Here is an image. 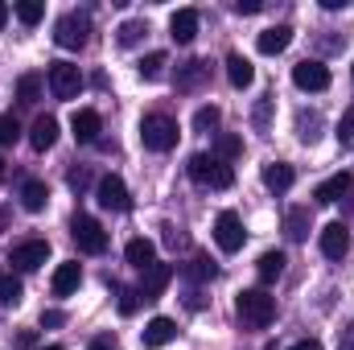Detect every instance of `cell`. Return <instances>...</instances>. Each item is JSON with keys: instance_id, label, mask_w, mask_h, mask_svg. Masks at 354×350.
Returning <instances> with one entry per match:
<instances>
[{"instance_id": "cell-50", "label": "cell", "mask_w": 354, "mask_h": 350, "mask_svg": "<svg viewBox=\"0 0 354 350\" xmlns=\"http://www.w3.org/2000/svg\"><path fill=\"white\" fill-rule=\"evenodd\" d=\"M41 350H62V347H41Z\"/></svg>"}, {"instance_id": "cell-17", "label": "cell", "mask_w": 354, "mask_h": 350, "mask_svg": "<svg viewBox=\"0 0 354 350\" xmlns=\"http://www.w3.org/2000/svg\"><path fill=\"white\" fill-rule=\"evenodd\" d=\"M54 140H58V120L54 116H37L33 128H29V145L37 153H46V149H54Z\"/></svg>"}, {"instance_id": "cell-41", "label": "cell", "mask_w": 354, "mask_h": 350, "mask_svg": "<svg viewBox=\"0 0 354 350\" xmlns=\"http://www.w3.org/2000/svg\"><path fill=\"white\" fill-rule=\"evenodd\" d=\"M62 322H66L62 309H46V313H41V326H62Z\"/></svg>"}, {"instance_id": "cell-26", "label": "cell", "mask_w": 354, "mask_h": 350, "mask_svg": "<svg viewBox=\"0 0 354 350\" xmlns=\"http://www.w3.org/2000/svg\"><path fill=\"white\" fill-rule=\"evenodd\" d=\"M206 75H210V66H206L202 58H194V62H185V66H181V75H177V87H181V91H194L202 79H206Z\"/></svg>"}, {"instance_id": "cell-34", "label": "cell", "mask_w": 354, "mask_h": 350, "mask_svg": "<svg viewBox=\"0 0 354 350\" xmlns=\"http://www.w3.org/2000/svg\"><path fill=\"white\" fill-rule=\"evenodd\" d=\"M41 17H46L41 0H21V4H17V21H21V25H37Z\"/></svg>"}, {"instance_id": "cell-16", "label": "cell", "mask_w": 354, "mask_h": 350, "mask_svg": "<svg viewBox=\"0 0 354 350\" xmlns=\"http://www.w3.org/2000/svg\"><path fill=\"white\" fill-rule=\"evenodd\" d=\"M169 37L181 42V46H189L198 37V8H177L169 17Z\"/></svg>"}, {"instance_id": "cell-39", "label": "cell", "mask_w": 354, "mask_h": 350, "mask_svg": "<svg viewBox=\"0 0 354 350\" xmlns=\"http://www.w3.org/2000/svg\"><path fill=\"white\" fill-rule=\"evenodd\" d=\"M260 8H264V0H235V12H243V17H252Z\"/></svg>"}, {"instance_id": "cell-43", "label": "cell", "mask_w": 354, "mask_h": 350, "mask_svg": "<svg viewBox=\"0 0 354 350\" xmlns=\"http://www.w3.org/2000/svg\"><path fill=\"white\" fill-rule=\"evenodd\" d=\"M87 350H115V338H111V334H103V338H95Z\"/></svg>"}, {"instance_id": "cell-14", "label": "cell", "mask_w": 354, "mask_h": 350, "mask_svg": "<svg viewBox=\"0 0 354 350\" xmlns=\"http://www.w3.org/2000/svg\"><path fill=\"white\" fill-rule=\"evenodd\" d=\"M351 252V231L342 227V223H330V227H322V256H330V260H342Z\"/></svg>"}, {"instance_id": "cell-23", "label": "cell", "mask_w": 354, "mask_h": 350, "mask_svg": "<svg viewBox=\"0 0 354 350\" xmlns=\"http://www.w3.org/2000/svg\"><path fill=\"white\" fill-rule=\"evenodd\" d=\"M284 235H288L292 243H301V239L309 235V206H292V210H284Z\"/></svg>"}, {"instance_id": "cell-27", "label": "cell", "mask_w": 354, "mask_h": 350, "mask_svg": "<svg viewBox=\"0 0 354 350\" xmlns=\"http://www.w3.org/2000/svg\"><path fill=\"white\" fill-rule=\"evenodd\" d=\"M243 153V136H235V132H223L218 140H214V153L210 157H218V161H235Z\"/></svg>"}, {"instance_id": "cell-12", "label": "cell", "mask_w": 354, "mask_h": 350, "mask_svg": "<svg viewBox=\"0 0 354 350\" xmlns=\"http://www.w3.org/2000/svg\"><path fill=\"white\" fill-rule=\"evenodd\" d=\"M169 280H174V264H153V268L145 272V280H140L136 293H140L145 301H157V297L169 288Z\"/></svg>"}, {"instance_id": "cell-18", "label": "cell", "mask_w": 354, "mask_h": 350, "mask_svg": "<svg viewBox=\"0 0 354 350\" xmlns=\"http://www.w3.org/2000/svg\"><path fill=\"white\" fill-rule=\"evenodd\" d=\"M79 284H83V268H79V260L58 264V272H54V297H71Z\"/></svg>"}, {"instance_id": "cell-42", "label": "cell", "mask_w": 354, "mask_h": 350, "mask_svg": "<svg viewBox=\"0 0 354 350\" xmlns=\"http://www.w3.org/2000/svg\"><path fill=\"white\" fill-rule=\"evenodd\" d=\"M338 350H354V322L342 330V338H338Z\"/></svg>"}, {"instance_id": "cell-30", "label": "cell", "mask_w": 354, "mask_h": 350, "mask_svg": "<svg viewBox=\"0 0 354 350\" xmlns=\"http://www.w3.org/2000/svg\"><path fill=\"white\" fill-rule=\"evenodd\" d=\"M17 99L21 103H37L41 99V75H21L17 79Z\"/></svg>"}, {"instance_id": "cell-2", "label": "cell", "mask_w": 354, "mask_h": 350, "mask_svg": "<svg viewBox=\"0 0 354 350\" xmlns=\"http://www.w3.org/2000/svg\"><path fill=\"white\" fill-rule=\"evenodd\" d=\"M235 313H239V322L248 330H264V326H272V317H276V297L264 293V288H243L235 297Z\"/></svg>"}, {"instance_id": "cell-11", "label": "cell", "mask_w": 354, "mask_h": 350, "mask_svg": "<svg viewBox=\"0 0 354 350\" xmlns=\"http://www.w3.org/2000/svg\"><path fill=\"white\" fill-rule=\"evenodd\" d=\"M71 132H75V140L95 145V140H99V132H103V116H99L95 107H79V111H75V120H71Z\"/></svg>"}, {"instance_id": "cell-32", "label": "cell", "mask_w": 354, "mask_h": 350, "mask_svg": "<svg viewBox=\"0 0 354 350\" xmlns=\"http://www.w3.org/2000/svg\"><path fill=\"white\" fill-rule=\"evenodd\" d=\"M218 120H223V111H218L214 103H206V107H198V111H194V128H198V132L218 128Z\"/></svg>"}, {"instance_id": "cell-28", "label": "cell", "mask_w": 354, "mask_h": 350, "mask_svg": "<svg viewBox=\"0 0 354 350\" xmlns=\"http://www.w3.org/2000/svg\"><path fill=\"white\" fill-rule=\"evenodd\" d=\"M165 66H169V58H165L161 50H153V54H145V58H140V66H136V71H140V79H149V83H153V79H161V75H165Z\"/></svg>"}, {"instance_id": "cell-25", "label": "cell", "mask_w": 354, "mask_h": 350, "mask_svg": "<svg viewBox=\"0 0 354 350\" xmlns=\"http://www.w3.org/2000/svg\"><path fill=\"white\" fill-rule=\"evenodd\" d=\"M284 252H264V256H260V260H256V272H260V280H264V284H272V280H280V276H284Z\"/></svg>"}, {"instance_id": "cell-29", "label": "cell", "mask_w": 354, "mask_h": 350, "mask_svg": "<svg viewBox=\"0 0 354 350\" xmlns=\"http://www.w3.org/2000/svg\"><path fill=\"white\" fill-rule=\"evenodd\" d=\"M21 297H25V288H21V280L12 276V272H0V305H21Z\"/></svg>"}, {"instance_id": "cell-6", "label": "cell", "mask_w": 354, "mask_h": 350, "mask_svg": "<svg viewBox=\"0 0 354 350\" xmlns=\"http://www.w3.org/2000/svg\"><path fill=\"white\" fill-rule=\"evenodd\" d=\"M243 239H248V231H243V219L235 214V210H223L218 219H214V243L231 256V252H239L243 248Z\"/></svg>"}, {"instance_id": "cell-46", "label": "cell", "mask_w": 354, "mask_h": 350, "mask_svg": "<svg viewBox=\"0 0 354 350\" xmlns=\"http://www.w3.org/2000/svg\"><path fill=\"white\" fill-rule=\"evenodd\" d=\"M256 124H260V128H264V124H268V99H264V103H260V107H256Z\"/></svg>"}, {"instance_id": "cell-15", "label": "cell", "mask_w": 354, "mask_h": 350, "mask_svg": "<svg viewBox=\"0 0 354 350\" xmlns=\"http://www.w3.org/2000/svg\"><path fill=\"white\" fill-rule=\"evenodd\" d=\"M351 185H354V177L342 169V174H334V177H326L317 190H313V202H322V206H334L338 198H346L351 194Z\"/></svg>"}, {"instance_id": "cell-38", "label": "cell", "mask_w": 354, "mask_h": 350, "mask_svg": "<svg viewBox=\"0 0 354 350\" xmlns=\"http://www.w3.org/2000/svg\"><path fill=\"white\" fill-rule=\"evenodd\" d=\"M338 140H342V145H351L354 140V107H346L342 120H338Z\"/></svg>"}, {"instance_id": "cell-13", "label": "cell", "mask_w": 354, "mask_h": 350, "mask_svg": "<svg viewBox=\"0 0 354 350\" xmlns=\"http://www.w3.org/2000/svg\"><path fill=\"white\" fill-rule=\"evenodd\" d=\"M174 338H177V322L174 317H153V322L145 326V334H140L145 350H161V347H169Z\"/></svg>"}, {"instance_id": "cell-4", "label": "cell", "mask_w": 354, "mask_h": 350, "mask_svg": "<svg viewBox=\"0 0 354 350\" xmlns=\"http://www.w3.org/2000/svg\"><path fill=\"white\" fill-rule=\"evenodd\" d=\"M71 239H75L79 252H87V256H103V252H107V231H103L91 214H75V219H71Z\"/></svg>"}, {"instance_id": "cell-49", "label": "cell", "mask_w": 354, "mask_h": 350, "mask_svg": "<svg viewBox=\"0 0 354 350\" xmlns=\"http://www.w3.org/2000/svg\"><path fill=\"white\" fill-rule=\"evenodd\" d=\"M0 181H4V161H0Z\"/></svg>"}, {"instance_id": "cell-19", "label": "cell", "mask_w": 354, "mask_h": 350, "mask_svg": "<svg viewBox=\"0 0 354 350\" xmlns=\"http://www.w3.org/2000/svg\"><path fill=\"white\" fill-rule=\"evenodd\" d=\"M288 42H292V29H288V25H272V29H264V33L256 37L260 54H284Z\"/></svg>"}, {"instance_id": "cell-1", "label": "cell", "mask_w": 354, "mask_h": 350, "mask_svg": "<svg viewBox=\"0 0 354 350\" xmlns=\"http://www.w3.org/2000/svg\"><path fill=\"white\" fill-rule=\"evenodd\" d=\"M185 174H189L194 185H202V190H231L235 185V169L227 161L210 157V153H194L189 165H185Z\"/></svg>"}, {"instance_id": "cell-7", "label": "cell", "mask_w": 354, "mask_h": 350, "mask_svg": "<svg viewBox=\"0 0 354 350\" xmlns=\"http://www.w3.org/2000/svg\"><path fill=\"white\" fill-rule=\"evenodd\" d=\"M50 91L54 99H75L83 91V75L75 62H50Z\"/></svg>"}, {"instance_id": "cell-21", "label": "cell", "mask_w": 354, "mask_h": 350, "mask_svg": "<svg viewBox=\"0 0 354 350\" xmlns=\"http://www.w3.org/2000/svg\"><path fill=\"white\" fill-rule=\"evenodd\" d=\"M46 202H50V190H46V181L29 177V181L21 185V206H25L29 214H37V210H46Z\"/></svg>"}, {"instance_id": "cell-48", "label": "cell", "mask_w": 354, "mask_h": 350, "mask_svg": "<svg viewBox=\"0 0 354 350\" xmlns=\"http://www.w3.org/2000/svg\"><path fill=\"white\" fill-rule=\"evenodd\" d=\"M4 21H8V4H0V29H4Z\"/></svg>"}, {"instance_id": "cell-36", "label": "cell", "mask_w": 354, "mask_h": 350, "mask_svg": "<svg viewBox=\"0 0 354 350\" xmlns=\"http://www.w3.org/2000/svg\"><path fill=\"white\" fill-rule=\"evenodd\" d=\"M115 293H120V313H124V317H132V313H136V305H140V293H136V288H115Z\"/></svg>"}, {"instance_id": "cell-31", "label": "cell", "mask_w": 354, "mask_h": 350, "mask_svg": "<svg viewBox=\"0 0 354 350\" xmlns=\"http://www.w3.org/2000/svg\"><path fill=\"white\" fill-rule=\"evenodd\" d=\"M185 276H189V280H214V276H218V268L206 260V256H194V260L185 264Z\"/></svg>"}, {"instance_id": "cell-22", "label": "cell", "mask_w": 354, "mask_h": 350, "mask_svg": "<svg viewBox=\"0 0 354 350\" xmlns=\"http://www.w3.org/2000/svg\"><path fill=\"white\" fill-rule=\"evenodd\" d=\"M124 256L132 268H140V272H149L153 264H157V248L149 243V239H128V248H124Z\"/></svg>"}, {"instance_id": "cell-5", "label": "cell", "mask_w": 354, "mask_h": 350, "mask_svg": "<svg viewBox=\"0 0 354 350\" xmlns=\"http://www.w3.org/2000/svg\"><path fill=\"white\" fill-rule=\"evenodd\" d=\"M87 29H91V21L83 12H66V17H58V25H54V42H58L62 50H83V46H87Z\"/></svg>"}, {"instance_id": "cell-10", "label": "cell", "mask_w": 354, "mask_h": 350, "mask_svg": "<svg viewBox=\"0 0 354 350\" xmlns=\"http://www.w3.org/2000/svg\"><path fill=\"white\" fill-rule=\"evenodd\" d=\"M292 83H297L301 91H326L330 87V71H326V62L305 58V62L292 66Z\"/></svg>"}, {"instance_id": "cell-20", "label": "cell", "mask_w": 354, "mask_h": 350, "mask_svg": "<svg viewBox=\"0 0 354 350\" xmlns=\"http://www.w3.org/2000/svg\"><path fill=\"white\" fill-rule=\"evenodd\" d=\"M227 79H231V87H252L256 83V66L243 58V54H227Z\"/></svg>"}, {"instance_id": "cell-9", "label": "cell", "mask_w": 354, "mask_h": 350, "mask_svg": "<svg viewBox=\"0 0 354 350\" xmlns=\"http://www.w3.org/2000/svg\"><path fill=\"white\" fill-rule=\"evenodd\" d=\"M95 198H99V206H103V210H115V214H124V210L132 206V198H128V185H124L115 174L99 177V185H95Z\"/></svg>"}, {"instance_id": "cell-24", "label": "cell", "mask_w": 354, "mask_h": 350, "mask_svg": "<svg viewBox=\"0 0 354 350\" xmlns=\"http://www.w3.org/2000/svg\"><path fill=\"white\" fill-rule=\"evenodd\" d=\"M292 181H297L292 165H284V161H272V165H264V185L272 190V194H284Z\"/></svg>"}, {"instance_id": "cell-40", "label": "cell", "mask_w": 354, "mask_h": 350, "mask_svg": "<svg viewBox=\"0 0 354 350\" xmlns=\"http://www.w3.org/2000/svg\"><path fill=\"white\" fill-rule=\"evenodd\" d=\"M87 185H91V174H87V169H75V174H71V190H79V194H83Z\"/></svg>"}, {"instance_id": "cell-35", "label": "cell", "mask_w": 354, "mask_h": 350, "mask_svg": "<svg viewBox=\"0 0 354 350\" xmlns=\"http://www.w3.org/2000/svg\"><path fill=\"white\" fill-rule=\"evenodd\" d=\"M140 33H149V25H145V21H124V25H120V46H136V42H140Z\"/></svg>"}, {"instance_id": "cell-3", "label": "cell", "mask_w": 354, "mask_h": 350, "mask_svg": "<svg viewBox=\"0 0 354 350\" xmlns=\"http://www.w3.org/2000/svg\"><path fill=\"white\" fill-rule=\"evenodd\" d=\"M140 140H145V149H153V153H169L177 145V124L169 116L153 111V116L140 120Z\"/></svg>"}, {"instance_id": "cell-44", "label": "cell", "mask_w": 354, "mask_h": 350, "mask_svg": "<svg viewBox=\"0 0 354 350\" xmlns=\"http://www.w3.org/2000/svg\"><path fill=\"white\" fill-rule=\"evenodd\" d=\"M288 350H322V342L317 338H305V342H292Z\"/></svg>"}, {"instance_id": "cell-8", "label": "cell", "mask_w": 354, "mask_h": 350, "mask_svg": "<svg viewBox=\"0 0 354 350\" xmlns=\"http://www.w3.org/2000/svg\"><path fill=\"white\" fill-rule=\"evenodd\" d=\"M46 260H50V243H46V239H25V243H17V248L8 252V264H12L17 272H37Z\"/></svg>"}, {"instance_id": "cell-33", "label": "cell", "mask_w": 354, "mask_h": 350, "mask_svg": "<svg viewBox=\"0 0 354 350\" xmlns=\"http://www.w3.org/2000/svg\"><path fill=\"white\" fill-rule=\"evenodd\" d=\"M317 128H322V116H317V111H309V116H301V120H297V136H301L305 145H313V140L322 136Z\"/></svg>"}, {"instance_id": "cell-47", "label": "cell", "mask_w": 354, "mask_h": 350, "mask_svg": "<svg viewBox=\"0 0 354 350\" xmlns=\"http://www.w3.org/2000/svg\"><path fill=\"white\" fill-rule=\"evenodd\" d=\"M165 243H169V248H177V243H181V235H177L174 227H165Z\"/></svg>"}, {"instance_id": "cell-37", "label": "cell", "mask_w": 354, "mask_h": 350, "mask_svg": "<svg viewBox=\"0 0 354 350\" xmlns=\"http://www.w3.org/2000/svg\"><path fill=\"white\" fill-rule=\"evenodd\" d=\"M17 136H21V124L12 116H0V145H17Z\"/></svg>"}, {"instance_id": "cell-45", "label": "cell", "mask_w": 354, "mask_h": 350, "mask_svg": "<svg viewBox=\"0 0 354 350\" xmlns=\"http://www.w3.org/2000/svg\"><path fill=\"white\" fill-rule=\"evenodd\" d=\"M185 305H189V309H202V305H206V297H202V293H189V297H185Z\"/></svg>"}]
</instances>
